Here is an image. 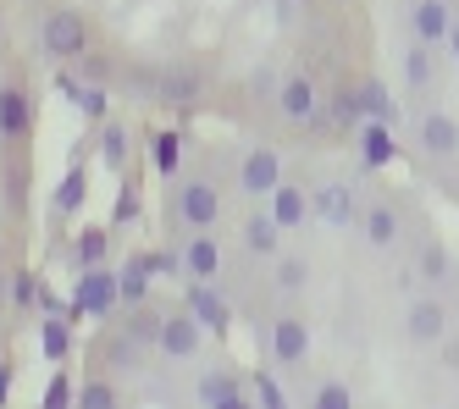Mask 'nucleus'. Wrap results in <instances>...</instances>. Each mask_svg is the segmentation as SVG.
<instances>
[{
	"label": "nucleus",
	"mask_w": 459,
	"mask_h": 409,
	"mask_svg": "<svg viewBox=\"0 0 459 409\" xmlns=\"http://www.w3.org/2000/svg\"><path fill=\"white\" fill-rule=\"evenodd\" d=\"M167 232L172 244L188 232H205V227H221L227 216V194H221V178L211 166H183L178 178H167Z\"/></svg>",
	"instance_id": "nucleus-1"
},
{
	"label": "nucleus",
	"mask_w": 459,
	"mask_h": 409,
	"mask_svg": "<svg viewBox=\"0 0 459 409\" xmlns=\"http://www.w3.org/2000/svg\"><path fill=\"white\" fill-rule=\"evenodd\" d=\"M426 178L443 172V166L459 161V117L448 106H432V100H415L410 127H404V144H399Z\"/></svg>",
	"instance_id": "nucleus-2"
},
{
	"label": "nucleus",
	"mask_w": 459,
	"mask_h": 409,
	"mask_svg": "<svg viewBox=\"0 0 459 409\" xmlns=\"http://www.w3.org/2000/svg\"><path fill=\"white\" fill-rule=\"evenodd\" d=\"M371 178L377 172H366L359 161H354V172H326V178H316L310 183V216L321 227L349 232L359 222V204H366V194H371Z\"/></svg>",
	"instance_id": "nucleus-3"
},
{
	"label": "nucleus",
	"mask_w": 459,
	"mask_h": 409,
	"mask_svg": "<svg viewBox=\"0 0 459 409\" xmlns=\"http://www.w3.org/2000/svg\"><path fill=\"white\" fill-rule=\"evenodd\" d=\"M310 316L305 310H293V299H288V310H277V316H266V326H260V349L272 354V365L277 370H299L305 360H310Z\"/></svg>",
	"instance_id": "nucleus-4"
},
{
	"label": "nucleus",
	"mask_w": 459,
	"mask_h": 409,
	"mask_svg": "<svg viewBox=\"0 0 459 409\" xmlns=\"http://www.w3.org/2000/svg\"><path fill=\"white\" fill-rule=\"evenodd\" d=\"M448 326H454V304H448L443 293L415 288V293L404 299L399 332H404V344H410V349H437L443 337H448Z\"/></svg>",
	"instance_id": "nucleus-5"
},
{
	"label": "nucleus",
	"mask_w": 459,
	"mask_h": 409,
	"mask_svg": "<svg viewBox=\"0 0 459 409\" xmlns=\"http://www.w3.org/2000/svg\"><path fill=\"white\" fill-rule=\"evenodd\" d=\"M94 45V28L78 6H50L39 17V56L45 61H83Z\"/></svg>",
	"instance_id": "nucleus-6"
},
{
	"label": "nucleus",
	"mask_w": 459,
	"mask_h": 409,
	"mask_svg": "<svg viewBox=\"0 0 459 409\" xmlns=\"http://www.w3.org/2000/svg\"><path fill=\"white\" fill-rule=\"evenodd\" d=\"M211 100V73L200 61H167V66H155V106H167V111H200Z\"/></svg>",
	"instance_id": "nucleus-7"
},
{
	"label": "nucleus",
	"mask_w": 459,
	"mask_h": 409,
	"mask_svg": "<svg viewBox=\"0 0 459 409\" xmlns=\"http://www.w3.org/2000/svg\"><path fill=\"white\" fill-rule=\"evenodd\" d=\"M448 73H454V61L443 56V45L410 39V45L399 50V78H404V94H410V100H432L437 89H448Z\"/></svg>",
	"instance_id": "nucleus-8"
},
{
	"label": "nucleus",
	"mask_w": 459,
	"mask_h": 409,
	"mask_svg": "<svg viewBox=\"0 0 459 409\" xmlns=\"http://www.w3.org/2000/svg\"><path fill=\"white\" fill-rule=\"evenodd\" d=\"M150 354H155V349H144L139 337H127L122 326H106V332L89 344V370H106V377H139Z\"/></svg>",
	"instance_id": "nucleus-9"
},
{
	"label": "nucleus",
	"mask_w": 459,
	"mask_h": 409,
	"mask_svg": "<svg viewBox=\"0 0 459 409\" xmlns=\"http://www.w3.org/2000/svg\"><path fill=\"white\" fill-rule=\"evenodd\" d=\"M73 310H67V321H78V316H111L117 310V271L100 260V265H78V283H73Z\"/></svg>",
	"instance_id": "nucleus-10"
},
{
	"label": "nucleus",
	"mask_w": 459,
	"mask_h": 409,
	"mask_svg": "<svg viewBox=\"0 0 459 409\" xmlns=\"http://www.w3.org/2000/svg\"><path fill=\"white\" fill-rule=\"evenodd\" d=\"M277 178H282V155H277L272 144H249V150L238 155V166H233V188H238L244 199H266V194L277 188Z\"/></svg>",
	"instance_id": "nucleus-11"
},
{
	"label": "nucleus",
	"mask_w": 459,
	"mask_h": 409,
	"mask_svg": "<svg viewBox=\"0 0 459 409\" xmlns=\"http://www.w3.org/2000/svg\"><path fill=\"white\" fill-rule=\"evenodd\" d=\"M205 344V326L188 316V304H167V316H160V332H155V354L167 360H194Z\"/></svg>",
	"instance_id": "nucleus-12"
},
{
	"label": "nucleus",
	"mask_w": 459,
	"mask_h": 409,
	"mask_svg": "<svg viewBox=\"0 0 459 409\" xmlns=\"http://www.w3.org/2000/svg\"><path fill=\"white\" fill-rule=\"evenodd\" d=\"M172 249H178V265H183V283H221V238L211 227L178 238Z\"/></svg>",
	"instance_id": "nucleus-13"
},
{
	"label": "nucleus",
	"mask_w": 459,
	"mask_h": 409,
	"mask_svg": "<svg viewBox=\"0 0 459 409\" xmlns=\"http://www.w3.org/2000/svg\"><path fill=\"white\" fill-rule=\"evenodd\" d=\"M349 139H354V161L366 166V172H382V166L399 161V133H393V122H382V117H359V127Z\"/></svg>",
	"instance_id": "nucleus-14"
},
{
	"label": "nucleus",
	"mask_w": 459,
	"mask_h": 409,
	"mask_svg": "<svg viewBox=\"0 0 459 409\" xmlns=\"http://www.w3.org/2000/svg\"><path fill=\"white\" fill-rule=\"evenodd\" d=\"M459 0H399V17L410 28V39L420 45H443L448 39V22H454Z\"/></svg>",
	"instance_id": "nucleus-15"
},
{
	"label": "nucleus",
	"mask_w": 459,
	"mask_h": 409,
	"mask_svg": "<svg viewBox=\"0 0 459 409\" xmlns=\"http://www.w3.org/2000/svg\"><path fill=\"white\" fill-rule=\"evenodd\" d=\"M277 117L288 122V127H305L316 111H321V78H310V73H288L282 83H277Z\"/></svg>",
	"instance_id": "nucleus-16"
},
{
	"label": "nucleus",
	"mask_w": 459,
	"mask_h": 409,
	"mask_svg": "<svg viewBox=\"0 0 459 409\" xmlns=\"http://www.w3.org/2000/svg\"><path fill=\"white\" fill-rule=\"evenodd\" d=\"M34 133V94L22 83H0V150H22Z\"/></svg>",
	"instance_id": "nucleus-17"
},
{
	"label": "nucleus",
	"mask_w": 459,
	"mask_h": 409,
	"mask_svg": "<svg viewBox=\"0 0 459 409\" xmlns=\"http://www.w3.org/2000/svg\"><path fill=\"white\" fill-rule=\"evenodd\" d=\"M238 249H244L249 260H272V255L282 249V227H277V216H272L260 199H249V211H244V222H238Z\"/></svg>",
	"instance_id": "nucleus-18"
},
{
	"label": "nucleus",
	"mask_w": 459,
	"mask_h": 409,
	"mask_svg": "<svg viewBox=\"0 0 459 409\" xmlns=\"http://www.w3.org/2000/svg\"><path fill=\"white\" fill-rule=\"evenodd\" d=\"M183 304H188V316L200 321L205 332L227 337V326H233V299L221 293V283H188L183 288Z\"/></svg>",
	"instance_id": "nucleus-19"
},
{
	"label": "nucleus",
	"mask_w": 459,
	"mask_h": 409,
	"mask_svg": "<svg viewBox=\"0 0 459 409\" xmlns=\"http://www.w3.org/2000/svg\"><path fill=\"white\" fill-rule=\"evenodd\" d=\"M194 398H200L205 409H244V398H249V387H244V377L233 365H211V370H200V382H194Z\"/></svg>",
	"instance_id": "nucleus-20"
},
{
	"label": "nucleus",
	"mask_w": 459,
	"mask_h": 409,
	"mask_svg": "<svg viewBox=\"0 0 459 409\" xmlns=\"http://www.w3.org/2000/svg\"><path fill=\"white\" fill-rule=\"evenodd\" d=\"M266 211L277 216L282 232H299V227L310 222V183H299V178H277V188L266 194Z\"/></svg>",
	"instance_id": "nucleus-21"
},
{
	"label": "nucleus",
	"mask_w": 459,
	"mask_h": 409,
	"mask_svg": "<svg viewBox=\"0 0 459 409\" xmlns=\"http://www.w3.org/2000/svg\"><path fill=\"white\" fill-rule=\"evenodd\" d=\"M266 265H272V293H277V299H305V293H310V277H316V271H310V255L277 249Z\"/></svg>",
	"instance_id": "nucleus-22"
},
{
	"label": "nucleus",
	"mask_w": 459,
	"mask_h": 409,
	"mask_svg": "<svg viewBox=\"0 0 459 409\" xmlns=\"http://www.w3.org/2000/svg\"><path fill=\"white\" fill-rule=\"evenodd\" d=\"M94 144H100V166H106V172H127V166H134V127H127V122H100V127H94Z\"/></svg>",
	"instance_id": "nucleus-23"
},
{
	"label": "nucleus",
	"mask_w": 459,
	"mask_h": 409,
	"mask_svg": "<svg viewBox=\"0 0 459 409\" xmlns=\"http://www.w3.org/2000/svg\"><path fill=\"white\" fill-rule=\"evenodd\" d=\"M160 316H167V304L160 299H134V304H122V332L127 337H139L144 349H155V332H160Z\"/></svg>",
	"instance_id": "nucleus-24"
},
{
	"label": "nucleus",
	"mask_w": 459,
	"mask_h": 409,
	"mask_svg": "<svg viewBox=\"0 0 459 409\" xmlns=\"http://www.w3.org/2000/svg\"><path fill=\"white\" fill-rule=\"evenodd\" d=\"M354 89H359V111H366V117L399 122V100H393V89H387L377 73H354Z\"/></svg>",
	"instance_id": "nucleus-25"
},
{
	"label": "nucleus",
	"mask_w": 459,
	"mask_h": 409,
	"mask_svg": "<svg viewBox=\"0 0 459 409\" xmlns=\"http://www.w3.org/2000/svg\"><path fill=\"white\" fill-rule=\"evenodd\" d=\"M150 161H155V172H160V178H178V172H183V161H188V133H183V127L155 133Z\"/></svg>",
	"instance_id": "nucleus-26"
},
{
	"label": "nucleus",
	"mask_w": 459,
	"mask_h": 409,
	"mask_svg": "<svg viewBox=\"0 0 459 409\" xmlns=\"http://www.w3.org/2000/svg\"><path fill=\"white\" fill-rule=\"evenodd\" d=\"M83 199H89V172H83V161H73L67 178L56 183V199H50V204H56V216H78Z\"/></svg>",
	"instance_id": "nucleus-27"
},
{
	"label": "nucleus",
	"mask_w": 459,
	"mask_h": 409,
	"mask_svg": "<svg viewBox=\"0 0 459 409\" xmlns=\"http://www.w3.org/2000/svg\"><path fill=\"white\" fill-rule=\"evenodd\" d=\"M106 255H111V227H94V222H89V227L73 232V260H78V265H100Z\"/></svg>",
	"instance_id": "nucleus-28"
},
{
	"label": "nucleus",
	"mask_w": 459,
	"mask_h": 409,
	"mask_svg": "<svg viewBox=\"0 0 459 409\" xmlns=\"http://www.w3.org/2000/svg\"><path fill=\"white\" fill-rule=\"evenodd\" d=\"M83 409H111V404H122V387H117V377H106V370H89L83 377V387L73 393Z\"/></svg>",
	"instance_id": "nucleus-29"
},
{
	"label": "nucleus",
	"mask_w": 459,
	"mask_h": 409,
	"mask_svg": "<svg viewBox=\"0 0 459 409\" xmlns=\"http://www.w3.org/2000/svg\"><path fill=\"white\" fill-rule=\"evenodd\" d=\"M39 349H45V360H50V365H61V360H67V349H73L67 316H39Z\"/></svg>",
	"instance_id": "nucleus-30"
},
{
	"label": "nucleus",
	"mask_w": 459,
	"mask_h": 409,
	"mask_svg": "<svg viewBox=\"0 0 459 409\" xmlns=\"http://www.w3.org/2000/svg\"><path fill=\"white\" fill-rule=\"evenodd\" d=\"M134 299H150V271L127 255V265L117 271V304H134Z\"/></svg>",
	"instance_id": "nucleus-31"
},
{
	"label": "nucleus",
	"mask_w": 459,
	"mask_h": 409,
	"mask_svg": "<svg viewBox=\"0 0 459 409\" xmlns=\"http://www.w3.org/2000/svg\"><path fill=\"white\" fill-rule=\"evenodd\" d=\"M134 216H139V172L127 166V172H122V188H117V211H111V227H127Z\"/></svg>",
	"instance_id": "nucleus-32"
},
{
	"label": "nucleus",
	"mask_w": 459,
	"mask_h": 409,
	"mask_svg": "<svg viewBox=\"0 0 459 409\" xmlns=\"http://www.w3.org/2000/svg\"><path fill=\"white\" fill-rule=\"evenodd\" d=\"M305 398H310V409H354V387H343V382H321Z\"/></svg>",
	"instance_id": "nucleus-33"
},
{
	"label": "nucleus",
	"mask_w": 459,
	"mask_h": 409,
	"mask_svg": "<svg viewBox=\"0 0 459 409\" xmlns=\"http://www.w3.org/2000/svg\"><path fill=\"white\" fill-rule=\"evenodd\" d=\"M34 299H39V271H12V304L17 310H34Z\"/></svg>",
	"instance_id": "nucleus-34"
},
{
	"label": "nucleus",
	"mask_w": 459,
	"mask_h": 409,
	"mask_svg": "<svg viewBox=\"0 0 459 409\" xmlns=\"http://www.w3.org/2000/svg\"><path fill=\"white\" fill-rule=\"evenodd\" d=\"M34 304H39V316H67V310H73V304L61 299V293H56L50 283H39V299H34Z\"/></svg>",
	"instance_id": "nucleus-35"
},
{
	"label": "nucleus",
	"mask_w": 459,
	"mask_h": 409,
	"mask_svg": "<svg viewBox=\"0 0 459 409\" xmlns=\"http://www.w3.org/2000/svg\"><path fill=\"white\" fill-rule=\"evenodd\" d=\"M45 404H50V409L73 404V382H67V370H56V377H50V387H45Z\"/></svg>",
	"instance_id": "nucleus-36"
},
{
	"label": "nucleus",
	"mask_w": 459,
	"mask_h": 409,
	"mask_svg": "<svg viewBox=\"0 0 459 409\" xmlns=\"http://www.w3.org/2000/svg\"><path fill=\"white\" fill-rule=\"evenodd\" d=\"M255 393H260V404H266V409H282V404H288V393H282V387H277V382L266 377V370H260V377H255Z\"/></svg>",
	"instance_id": "nucleus-37"
},
{
	"label": "nucleus",
	"mask_w": 459,
	"mask_h": 409,
	"mask_svg": "<svg viewBox=\"0 0 459 409\" xmlns=\"http://www.w3.org/2000/svg\"><path fill=\"white\" fill-rule=\"evenodd\" d=\"M432 183H437V194H443V199H454V204H459V161H454V166H443V172H432Z\"/></svg>",
	"instance_id": "nucleus-38"
},
{
	"label": "nucleus",
	"mask_w": 459,
	"mask_h": 409,
	"mask_svg": "<svg viewBox=\"0 0 459 409\" xmlns=\"http://www.w3.org/2000/svg\"><path fill=\"white\" fill-rule=\"evenodd\" d=\"M443 56L459 66V6H454V22H448V39H443Z\"/></svg>",
	"instance_id": "nucleus-39"
},
{
	"label": "nucleus",
	"mask_w": 459,
	"mask_h": 409,
	"mask_svg": "<svg viewBox=\"0 0 459 409\" xmlns=\"http://www.w3.org/2000/svg\"><path fill=\"white\" fill-rule=\"evenodd\" d=\"M6 304H12V265L0 260V310H6Z\"/></svg>",
	"instance_id": "nucleus-40"
},
{
	"label": "nucleus",
	"mask_w": 459,
	"mask_h": 409,
	"mask_svg": "<svg viewBox=\"0 0 459 409\" xmlns=\"http://www.w3.org/2000/svg\"><path fill=\"white\" fill-rule=\"evenodd\" d=\"M12 398V360H0V404Z\"/></svg>",
	"instance_id": "nucleus-41"
},
{
	"label": "nucleus",
	"mask_w": 459,
	"mask_h": 409,
	"mask_svg": "<svg viewBox=\"0 0 459 409\" xmlns=\"http://www.w3.org/2000/svg\"><path fill=\"white\" fill-rule=\"evenodd\" d=\"M0 45H6V12H0Z\"/></svg>",
	"instance_id": "nucleus-42"
},
{
	"label": "nucleus",
	"mask_w": 459,
	"mask_h": 409,
	"mask_svg": "<svg viewBox=\"0 0 459 409\" xmlns=\"http://www.w3.org/2000/svg\"><path fill=\"white\" fill-rule=\"evenodd\" d=\"M293 6H316V0H293Z\"/></svg>",
	"instance_id": "nucleus-43"
}]
</instances>
